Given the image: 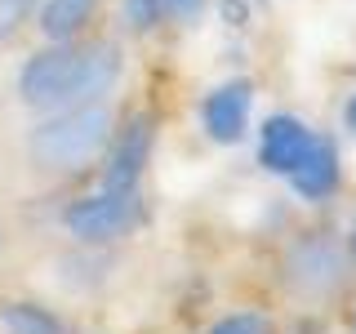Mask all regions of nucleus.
<instances>
[{
  "mask_svg": "<svg viewBox=\"0 0 356 334\" xmlns=\"http://www.w3.org/2000/svg\"><path fill=\"white\" fill-rule=\"evenodd\" d=\"M111 129H116V116H111L107 98L58 107L27 134V156L44 174H81L111 143Z\"/></svg>",
  "mask_w": 356,
  "mask_h": 334,
  "instance_id": "nucleus-1",
  "label": "nucleus"
},
{
  "mask_svg": "<svg viewBox=\"0 0 356 334\" xmlns=\"http://www.w3.org/2000/svg\"><path fill=\"white\" fill-rule=\"evenodd\" d=\"M143 218H147V205H143L138 187H134V192L98 187V192L72 200L67 214H63L67 232L81 245H116V241H125L129 232H138Z\"/></svg>",
  "mask_w": 356,
  "mask_h": 334,
  "instance_id": "nucleus-2",
  "label": "nucleus"
},
{
  "mask_svg": "<svg viewBox=\"0 0 356 334\" xmlns=\"http://www.w3.org/2000/svg\"><path fill=\"white\" fill-rule=\"evenodd\" d=\"M81 49L85 45H76V40H49L44 49H36L18 72V103L31 111L67 107L76 67H81Z\"/></svg>",
  "mask_w": 356,
  "mask_h": 334,
  "instance_id": "nucleus-3",
  "label": "nucleus"
},
{
  "mask_svg": "<svg viewBox=\"0 0 356 334\" xmlns=\"http://www.w3.org/2000/svg\"><path fill=\"white\" fill-rule=\"evenodd\" d=\"M285 281L298 299H330L348 281V250L325 232H307L285 250Z\"/></svg>",
  "mask_w": 356,
  "mask_h": 334,
  "instance_id": "nucleus-4",
  "label": "nucleus"
},
{
  "mask_svg": "<svg viewBox=\"0 0 356 334\" xmlns=\"http://www.w3.org/2000/svg\"><path fill=\"white\" fill-rule=\"evenodd\" d=\"M152 143H156V129H152V116H143V111L129 116L120 129H111L103 187H111V192H134L143 170H147V161H152Z\"/></svg>",
  "mask_w": 356,
  "mask_h": 334,
  "instance_id": "nucleus-5",
  "label": "nucleus"
},
{
  "mask_svg": "<svg viewBox=\"0 0 356 334\" xmlns=\"http://www.w3.org/2000/svg\"><path fill=\"white\" fill-rule=\"evenodd\" d=\"M312 143H316V129L307 125V120L289 116V111H276V116L263 120V134H259V165L267 174H281L289 178L298 170V161L312 152Z\"/></svg>",
  "mask_w": 356,
  "mask_h": 334,
  "instance_id": "nucleus-6",
  "label": "nucleus"
},
{
  "mask_svg": "<svg viewBox=\"0 0 356 334\" xmlns=\"http://www.w3.org/2000/svg\"><path fill=\"white\" fill-rule=\"evenodd\" d=\"M250 107H254V85L245 81H222L218 89H209L205 103H200V125L214 143L232 148V143L245 138V125H250Z\"/></svg>",
  "mask_w": 356,
  "mask_h": 334,
  "instance_id": "nucleus-7",
  "label": "nucleus"
},
{
  "mask_svg": "<svg viewBox=\"0 0 356 334\" xmlns=\"http://www.w3.org/2000/svg\"><path fill=\"white\" fill-rule=\"evenodd\" d=\"M116 81H120V49H116V45H111V40L85 45V49H81V67H76V81H72V94H67V107L98 103V98L111 94Z\"/></svg>",
  "mask_w": 356,
  "mask_h": 334,
  "instance_id": "nucleus-8",
  "label": "nucleus"
},
{
  "mask_svg": "<svg viewBox=\"0 0 356 334\" xmlns=\"http://www.w3.org/2000/svg\"><path fill=\"white\" fill-rule=\"evenodd\" d=\"M339 178H343V170H339V148L316 134L312 152L298 161V170L289 174V183H294V192L303 196V200H330L334 192H339Z\"/></svg>",
  "mask_w": 356,
  "mask_h": 334,
  "instance_id": "nucleus-9",
  "label": "nucleus"
},
{
  "mask_svg": "<svg viewBox=\"0 0 356 334\" xmlns=\"http://www.w3.org/2000/svg\"><path fill=\"white\" fill-rule=\"evenodd\" d=\"M0 326L9 334H76L67 317H58L44 303H31V299H5L0 303Z\"/></svg>",
  "mask_w": 356,
  "mask_h": 334,
  "instance_id": "nucleus-10",
  "label": "nucleus"
},
{
  "mask_svg": "<svg viewBox=\"0 0 356 334\" xmlns=\"http://www.w3.org/2000/svg\"><path fill=\"white\" fill-rule=\"evenodd\" d=\"M98 0H40V31L44 40H76L94 18Z\"/></svg>",
  "mask_w": 356,
  "mask_h": 334,
  "instance_id": "nucleus-11",
  "label": "nucleus"
},
{
  "mask_svg": "<svg viewBox=\"0 0 356 334\" xmlns=\"http://www.w3.org/2000/svg\"><path fill=\"white\" fill-rule=\"evenodd\" d=\"M120 14H125V27L134 36H147L165 22L170 9H165V0H120Z\"/></svg>",
  "mask_w": 356,
  "mask_h": 334,
  "instance_id": "nucleus-12",
  "label": "nucleus"
},
{
  "mask_svg": "<svg viewBox=\"0 0 356 334\" xmlns=\"http://www.w3.org/2000/svg\"><path fill=\"white\" fill-rule=\"evenodd\" d=\"M40 14V0H0V45H9Z\"/></svg>",
  "mask_w": 356,
  "mask_h": 334,
  "instance_id": "nucleus-13",
  "label": "nucleus"
},
{
  "mask_svg": "<svg viewBox=\"0 0 356 334\" xmlns=\"http://www.w3.org/2000/svg\"><path fill=\"white\" fill-rule=\"evenodd\" d=\"M209 334H276V326L263 312H227L209 326Z\"/></svg>",
  "mask_w": 356,
  "mask_h": 334,
  "instance_id": "nucleus-14",
  "label": "nucleus"
},
{
  "mask_svg": "<svg viewBox=\"0 0 356 334\" xmlns=\"http://www.w3.org/2000/svg\"><path fill=\"white\" fill-rule=\"evenodd\" d=\"M218 14L227 27H245L250 22V0H218Z\"/></svg>",
  "mask_w": 356,
  "mask_h": 334,
  "instance_id": "nucleus-15",
  "label": "nucleus"
},
{
  "mask_svg": "<svg viewBox=\"0 0 356 334\" xmlns=\"http://www.w3.org/2000/svg\"><path fill=\"white\" fill-rule=\"evenodd\" d=\"M165 9H170V18H178V22H196L200 9H205V0H165Z\"/></svg>",
  "mask_w": 356,
  "mask_h": 334,
  "instance_id": "nucleus-16",
  "label": "nucleus"
},
{
  "mask_svg": "<svg viewBox=\"0 0 356 334\" xmlns=\"http://www.w3.org/2000/svg\"><path fill=\"white\" fill-rule=\"evenodd\" d=\"M348 129L356 134V98H352V103H348Z\"/></svg>",
  "mask_w": 356,
  "mask_h": 334,
  "instance_id": "nucleus-17",
  "label": "nucleus"
},
{
  "mask_svg": "<svg viewBox=\"0 0 356 334\" xmlns=\"http://www.w3.org/2000/svg\"><path fill=\"white\" fill-rule=\"evenodd\" d=\"M348 250H352V254H356V228H352V237H348Z\"/></svg>",
  "mask_w": 356,
  "mask_h": 334,
  "instance_id": "nucleus-18",
  "label": "nucleus"
},
{
  "mask_svg": "<svg viewBox=\"0 0 356 334\" xmlns=\"http://www.w3.org/2000/svg\"><path fill=\"white\" fill-rule=\"evenodd\" d=\"M352 334H356V312H352Z\"/></svg>",
  "mask_w": 356,
  "mask_h": 334,
  "instance_id": "nucleus-19",
  "label": "nucleus"
},
{
  "mask_svg": "<svg viewBox=\"0 0 356 334\" xmlns=\"http://www.w3.org/2000/svg\"><path fill=\"white\" fill-rule=\"evenodd\" d=\"M0 250H5V237H0Z\"/></svg>",
  "mask_w": 356,
  "mask_h": 334,
  "instance_id": "nucleus-20",
  "label": "nucleus"
}]
</instances>
